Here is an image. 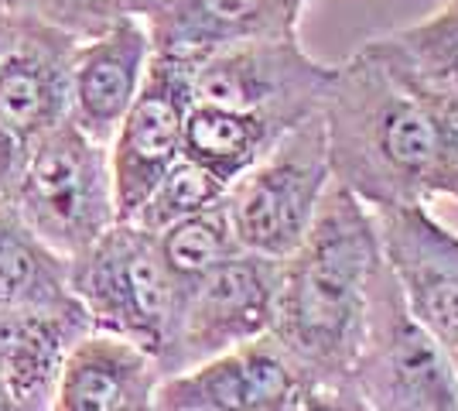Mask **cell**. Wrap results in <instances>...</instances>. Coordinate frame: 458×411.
Listing matches in <instances>:
<instances>
[{
  "mask_svg": "<svg viewBox=\"0 0 458 411\" xmlns=\"http://www.w3.org/2000/svg\"><path fill=\"white\" fill-rule=\"evenodd\" d=\"M383 268L377 213L332 185L301 247L281 261L270 330L308 384H349Z\"/></svg>",
  "mask_w": 458,
  "mask_h": 411,
  "instance_id": "cell-1",
  "label": "cell"
},
{
  "mask_svg": "<svg viewBox=\"0 0 458 411\" xmlns=\"http://www.w3.org/2000/svg\"><path fill=\"white\" fill-rule=\"evenodd\" d=\"M318 117L332 185L373 213L445 199L441 134L431 103L390 76L366 48L335 65Z\"/></svg>",
  "mask_w": 458,
  "mask_h": 411,
  "instance_id": "cell-2",
  "label": "cell"
},
{
  "mask_svg": "<svg viewBox=\"0 0 458 411\" xmlns=\"http://www.w3.org/2000/svg\"><path fill=\"white\" fill-rule=\"evenodd\" d=\"M11 210L65 261L86 254L116 216L110 148L86 137L72 120L35 137L11 189Z\"/></svg>",
  "mask_w": 458,
  "mask_h": 411,
  "instance_id": "cell-3",
  "label": "cell"
},
{
  "mask_svg": "<svg viewBox=\"0 0 458 411\" xmlns=\"http://www.w3.org/2000/svg\"><path fill=\"white\" fill-rule=\"evenodd\" d=\"M69 285L93 333L127 339L151 353L154 364L161 360L178 309V285L154 234L123 219L114 223L86 254L69 261Z\"/></svg>",
  "mask_w": 458,
  "mask_h": 411,
  "instance_id": "cell-4",
  "label": "cell"
},
{
  "mask_svg": "<svg viewBox=\"0 0 458 411\" xmlns=\"http://www.w3.org/2000/svg\"><path fill=\"white\" fill-rule=\"evenodd\" d=\"M332 189L322 117L291 127L247 176L226 189V216L240 251L287 261L301 247Z\"/></svg>",
  "mask_w": 458,
  "mask_h": 411,
  "instance_id": "cell-5",
  "label": "cell"
},
{
  "mask_svg": "<svg viewBox=\"0 0 458 411\" xmlns=\"http://www.w3.org/2000/svg\"><path fill=\"white\" fill-rule=\"evenodd\" d=\"M349 384L373 411H458V367L407 309L390 264L377 281Z\"/></svg>",
  "mask_w": 458,
  "mask_h": 411,
  "instance_id": "cell-6",
  "label": "cell"
},
{
  "mask_svg": "<svg viewBox=\"0 0 458 411\" xmlns=\"http://www.w3.org/2000/svg\"><path fill=\"white\" fill-rule=\"evenodd\" d=\"M281 261L236 251L219 268L178 292L172 336L157 360L161 377L199 367L219 353L264 339L274 330Z\"/></svg>",
  "mask_w": 458,
  "mask_h": 411,
  "instance_id": "cell-7",
  "label": "cell"
},
{
  "mask_svg": "<svg viewBox=\"0 0 458 411\" xmlns=\"http://www.w3.org/2000/svg\"><path fill=\"white\" fill-rule=\"evenodd\" d=\"M335 65L315 59L301 35L243 41L195 65V99L243 110L291 131L318 117Z\"/></svg>",
  "mask_w": 458,
  "mask_h": 411,
  "instance_id": "cell-8",
  "label": "cell"
},
{
  "mask_svg": "<svg viewBox=\"0 0 458 411\" xmlns=\"http://www.w3.org/2000/svg\"><path fill=\"white\" fill-rule=\"evenodd\" d=\"M195 65L154 52L148 79L110 141L116 216L131 219L154 182L182 158L185 117L195 103Z\"/></svg>",
  "mask_w": 458,
  "mask_h": 411,
  "instance_id": "cell-9",
  "label": "cell"
},
{
  "mask_svg": "<svg viewBox=\"0 0 458 411\" xmlns=\"http://www.w3.org/2000/svg\"><path fill=\"white\" fill-rule=\"evenodd\" d=\"M305 391V373L274 336H264L161 377L154 411H298Z\"/></svg>",
  "mask_w": 458,
  "mask_h": 411,
  "instance_id": "cell-10",
  "label": "cell"
},
{
  "mask_svg": "<svg viewBox=\"0 0 458 411\" xmlns=\"http://www.w3.org/2000/svg\"><path fill=\"white\" fill-rule=\"evenodd\" d=\"M76 48L79 39L24 7L18 31L0 56V124L24 144L69 120Z\"/></svg>",
  "mask_w": 458,
  "mask_h": 411,
  "instance_id": "cell-11",
  "label": "cell"
},
{
  "mask_svg": "<svg viewBox=\"0 0 458 411\" xmlns=\"http://www.w3.org/2000/svg\"><path fill=\"white\" fill-rule=\"evenodd\" d=\"M311 0H157L144 18L154 52L191 65L243 41L301 35Z\"/></svg>",
  "mask_w": 458,
  "mask_h": 411,
  "instance_id": "cell-12",
  "label": "cell"
},
{
  "mask_svg": "<svg viewBox=\"0 0 458 411\" xmlns=\"http://www.w3.org/2000/svg\"><path fill=\"white\" fill-rule=\"evenodd\" d=\"M151 59L154 41L144 18L120 21L79 41L69 82V120L96 144L110 148L116 127L148 79Z\"/></svg>",
  "mask_w": 458,
  "mask_h": 411,
  "instance_id": "cell-13",
  "label": "cell"
},
{
  "mask_svg": "<svg viewBox=\"0 0 458 411\" xmlns=\"http://www.w3.org/2000/svg\"><path fill=\"white\" fill-rule=\"evenodd\" d=\"M161 371L151 353L106 333H86L65 353L48 411H154Z\"/></svg>",
  "mask_w": 458,
  "mask_h": 411,
  "instance_id": "cell-14",
  "label": "cell"
},
{
  "mask_svg": "<svg viewBox=\"0 0 458 411\" xmlns=\"http://www.w3.org/2000/svg\"><path fill=\"white\" fill-rule=\"evenodd\" d=\"M86 333H93L86 315L0 309V381L21 405L48 411L62 360Z\"/></svg>",
  "mask_w": 458,
  "mask_h": 411,
  "instance_id": "cell-15",
  "label": "cell"
},
{
  "mask_svg": "<svg viewBox=\"0 0 458 411\" xmlns=\"http://www.w3.org/2000/svg\"><path fill=\"white\" fill-rule=\"evenodd\" d=\"M360 48L420 99H458V0H445L420 21L373 35Z\"/></svg>",
  "mask_w": 458,
  "mask_h": 411,
  "instance_id": "cell-16",
  "label": "cell"
},
{
  "mask_svg": "<svg viewBox=\"0 0 458 411\" xmlns=\"http://www.w3.org/2000/svg\"><path fill=\"white\" fill-rule=\"evenodd\" d=\"M0 309L86 315L69 285V261L28 230L11 202H0Z\"/></svg>",
  "mask_w": 458,
  "mask_h": 411,
  "instance_id": "cell-17",
  "label": "cell"
},
{
  "mask_svg": "<svg viewBox=\"0 0 458 411\" xmlns=\"http://www.w3.org/2000/svg\"><path fill=\"white\" fill-rule=\"evenodd\" d=\"M284 134L287 131L267 124L264 117L195 99L189 117H185L182 158L195 161L199 168H206L209 176H216L229 189L236 178L247 176Z\"/></svg>",
  "mask_w": 458,
  "mask_h": 411,
  "instance_id": "cell-18",
  "label": "cell"
},
{
  "mask_svg": "<svg viewBox=\"0 0 458 411\" xmlns=\"http://www.w3.org/2000/svg\"><path fill=\"white\" fill-rule=\"evenodd\" d=\"M154 240H157L161 261L174 278L178 292H185L202 274H209L212 268H219L226 257L240 251L223 202H216L206 213H195L182 223H174Z\"/></svg>",
  "mask_w": 458,
  "mask_h": 411,
  "instance_id": "cell-19",
  "label": "cell"
},
{
  "mask_svg": "<svg viewBox=\"0 0 458 411\" xmlns=\"http://www.w3.org/2000/svg\"><path fill=\"white\" fill-rule=\"evenodd\" d=\"M226 199V185L216 176H209L206 168H199L189 158H178L165 176L154 182V189L144 196V202L134 210L131 219L144 234H165L168 227L189 219L195 213H206L216 202Z\"/></svg>",
  "mask_w": 458,
  "mask_h": 411,
  "instance_id": "cell-20",
  "label": "cell"
},
{
  "mask_svg": "<svg viewBox=\"0 0 458 411\" xmlns=\"http://www.w3.org/2000/svg\"><path fill=\"white\" fill-rule=\"evenodd\" d=\"M154 4L157 0H24L28 11H35L38 18L69 31L79 41L93 39L120 21L148 18Z\"/></svg>",
  "mask_w": 458,
  "mask_h": 411,
  "instance_id": "cell-21",
  "label": "cell"
},
{
  "mask_svg": "<svg viewBox=\"0 0 458 411\" xmlns=\"http://www.w3.org/2000/svg\"><path fill=\"white\" fill-rule=\"evenodd\" d=\"M441 134V165H445V199L458 202V99L431 103Z\"/></svg>",
  "mask_w": 458,
  "mask_h": 411,
  "instance_id": "cell-22",
  "label": "cell"
},
{
  "mask_svg": "<svg viewBox=\"0 0 458 411\" xmlns=\"http://www.w3.org/2000/svg\"><path fill=\"white\" fill-rule=\"evenodd\" d=\"M298 411H373L352 384H308Z\"/></svg>",
  "mask_w": 458,
  "mask_h": 411,
  "instance_id": "cell-23",
  "label": "cell"
},
{
  "mask_svg": "<svg viewBox=\"0 0 458 411\" xmlns=\"http://www.w3.org/2000/svg\"><path fill=\"white\" fill-rule=\"evenodd\" d=\"M24 151H28V144L14 131H7L0 124V202L11 196V189L18 182V172L21 165H24Z\"/></svg>",
  "mask_w": 458,
  "mask_h": 411,
  "instance_id": "cell-24",
  "label": "cell"
},
{
  "mask_svg": "<svg viewBox=\"0 0 458 411\" xmlns=\"http://www.w3.org/2000/svg\"><path fill=\"white\" fill-rule=\"evenodd\" d=\"M21 14H24V4L21 0H0V56L7 52V45L14 39Z\"/></svg>",
  "mask_w": 458,
  "mask_h": 411,
  "instance_id": "cell-25",
  "label": "cell"
},
{
  "mask_svg": "<svg viewBox=\"0 0 458 411\" xmlns=\"http://www.w3.org/2000/svg\"><path fill=\"white\" fill-rule=\"evenodd\" d=\"M0 411H35V408H28V405H21L14 394L7 391V384L0 381Z\"/></svg>",
  "mask_w": 458,
  "mask_h": 411,
  "instance_id": "cell-26",
  "label": "cell"
},
{
  "mask_svg": "<svg viewBox=\"0 0 458 411\" xmlns=\"http://www.w3.org/2000/svg\"><path fill=\"white\" fill-rule=\"evenodd\" d=\"M445 240H448V251H452V257H455V264H458V230L455 227H448Z\"/></svg>",
  "mask_w": 458,
  "mask_h": 411,
  "instance_id": "cell-27",
  "label": "cell"
},
{
  "mask_svg": "<svg viewBox=\"0 0 458 411\" xmlns=\"http://www.w3.org/2000/svg\"><path fill=\"white\" fill-rule=\"evenodd\" d=\"M452 364H455V367H458V350H455V356H452Z\"/></svg>",
  "mask_w": 458,
  "mask_h": 411,
  "instance_id": "cell-28",
  "label": "cell"
}]
</instances>
